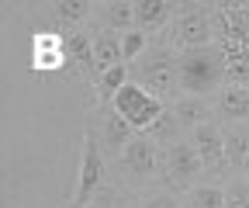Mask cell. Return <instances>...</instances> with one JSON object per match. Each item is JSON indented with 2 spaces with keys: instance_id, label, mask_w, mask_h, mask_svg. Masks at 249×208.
I'll return each instance as SVG.
<instances>
[{
  "instance_id": "6da1fadb",
  "label": "cell",
  "mask_w": 249,
  "mask_h": 208,
  "mask_svg": "<svg viewBox=\"0 0 249 208\" xmlns=\"http://www.w3.org/2000/svg\"><path fill=\"white\" fill-rule=\"evenodd\" d=\"M177 66H180V91H187V97H204L218 91L225 80V56L218 45L180 52Z\"/></svg>"
},
{
  "instance_id": "7a4b0ae2",
  "label": "cell",
  "mask_w": 249,
  "mask_h": 208,
  "mask_svg": "<svg viewBox=\"0 0 249 208\" xmlns=\"http://www.w3.org/2000/svg\"><path fill=\"white\" fill-rule=\"evenodd\" d=\"M114 111H118L135 132H145V129L156 122V118L166 111V101H160L156 94H149L142 83L128 80V83L118 91V97H114Z\"/></svg>"
},
{
  "instance_id": "3957f363",
  "label": "cell",
  "mask_w": 249,
  "mask_h": 208,
  "mask_svg": "<svg viewBox=\"0 0 249 208\" xmlns=\"http://www.w3.org/2000/svg\"><path fill=\"white\" fill-rule=\"evenodd\" d=\"M101 135L87 132L83 135V153H80V173H76V191H73V208H87L101 194L104 184V153H101Z\"/></svg>"
},
{
  "instance_id": "277c9868",
  "label": "cell",
  "mask_w": 249,
  "mask_h": 208,
  "mask_svg": "<svg viewBox=\"0 0 249 208\" xmlns=\"http://www.w3.org/2000/svg\"><path fill=\"white\" fill-rule=\"evenodd\" d=\"M149 94H156L160 101H166L170 94L180 91V66H177V56L170 49H156L149 56H142V66H139V80Z\"/></svg>"
},
{
  "instance_id": "5b68a950",
  "label": "cell",
  "mask_w": 249,
  "mask_h": 208,
  "mask_svg": "<svg viewBox=\"0 0 249 208\" xmlns=\"http://www.w3.org/2000/svg\"><path fill=\"white\" fill-rule=\"evenodd\" d=\"M201 170H204L201 156H197V150L191 142H173V146H166L163 156H160V173H163L166 188H187V191H191L194 177Z\"/></svg>"
},
{
  "instance_id": "8992f818",
  "label": "cell",
  "mask_w": 249,
  "mask_h": 208,
  "mask_svg": "<svg viewBox=\"0 0 249 208\" xmlns=\"http://www.w3.org/2000/svg\"><path fill=\"white\" fill-rule=\"evenodd\" d=\"M121 167L132 177L135 184H145L149 177L160 170V153H156V142L149 135H135L128 146L121 150Z\"/></svg>"
},
{
  "instance_id": "52a82bcc",
  "label": "cell",
  "mask_w": 249,
  "mask_h": 208,
  "mask_svg": "<svg viewBox=\"0 0 249 208\" xmlns=\"http://www.w3.org/2000/svg\"><path fill=\"white\" fill-rule=\"evenodd\" d=\"M70 63L66 52V38H59L55 32H38L31 38V70L38 73H55Z\"/></svg>"
},
{
  "instance_id": "ba28073f",
  "label": "cell",
  "mask_w": 249,
  "mask_h": 208,
  "mask_svg": "<svg viewBox=\"0 0 249 208\" xmlns=\"http://www.w3.org/2000/svg\"><path fill=\"white\" fill-rule=\"evenodd\" d=\"M177 45H183V52L187 49H204V45H211V38H214V24H211V14L208 11H183L180 14V21H177Z\"/></svg>"
},
{
  "instance_id": "9c48e42d",
  "label": "cell",
  "mask_w": 249,
  "mask_h": 208,
  "mask_svg": "<svg viewBox=\"0 0 249 208\" xmlns=\"http://www.w3.org/2000/svg\"><path fill=\"white\" fill-rule=\"evenodd\" d=\"M191 146L197 150L204 170H218V167L225 163V135H222V129H218V125L208 122V125H201V129H194Z\"/></svg>"
},
{
  "instance_id": "30bf717a",
  "label": "cell",
  "mask_w": 249,
  "mask_h": 208,
  "mask_svg": "<svg viewBox=\"0 0 249 208\" xmlns=\"http://www.w3.org/2000/svg\"><path fill=\"white\" fill-rule=\"evenodd\" d=\"M66 52H70V63L80 70V76H87L93 87H97V80H101L104 73H101V66H97V56H93V42H87V35L73 32V35L66 38Z\"/></svg>"
},
{
  "instance_id": "8fae6325",
  "label": "cell",
  "mask_w": 249,
  "mask_h": 208,
  "mask_svg": "<svg viewBox=\"0 0 249 208\" xmlns=\"http://www.w3.org/2000/svg\"><path fill=\"white\" fill-rule=\"evenodd\" d=\"M132 139H135V129L124 122L118 111H111V114L101 118V142L107 146L111 153H114V150H124V146H128Z\"/></svg>"
},
{
  "instance_id": "7c38bea8",
  "label": "cell",
  "mask_w": 249,
  "mask_h": 208,
  "mask_svg": "<svg viewBox=\"0 0 249 208\" xmlns=\"http://www.w3.org/2000/svg\"><path fill=\"white\" fill-rule=\"evenodd\" d=\"M218 111H222L225 118L246 122V118H249V87L225 83V91H218Z\"/></svg>"
},
{
  "instance_id": "4fadbf2b",
  "label": "cell",
  "mask_w": 249,
  "mask_h": 208,
  "mask_svg": "<svg viewBox=\"0 0 249 208\" xmlns=\"http://www.w3.org/2000/svg\"><path fill=\"white\" fill-rule=\"evenodd\" d=\"M93 56H97L101 73L121 66V63H124V56H121V35H114V32H107V28H104V32L93 38ZM124 66H128V63H124Z\"/></svg>"
},
{
  "instance_id": "5bb4252c",
  "label": "cell",
  "mask_w": 249,
  "mask_h": 208,
  "mask_svg": "<svg viewBox=\"0 0 249 208\" xmlns=\"http://www.w3.org/2000/svg\"><path fill=\"white\" fill-rule=\"evenodd\" d=\"M177 4H170V0H142V4H135V28L139 32H149V28H160L170 21Z\"/></svg>"
},
{
  "instance_id": "9a60e30c",
  "label": "cell",
  "mask_w": 249,
  "mask_h": 208,
  "mask_svg": "<svg viewBox=\"0 0 249 208\" xmlns=\"http://www.w3.org/2000/svg\"><path fill=\"white\" fill-rule=\"evenodd\" d=\"M173 114H177V122H180L183 129H201V125H208L211 108H208L204 97H180V101L173 104Z\"/></svg>"
},
{
  "instance_id": "2e32d148",
  "label": "cell",
  "mask_w": 249,
  "mask_h": 208,
  "mask_svg": "<svg viewBox=\"0 0 249 208\" xmlns=\"http://www.w3.org/2000/svg\"><path fill=\"white\" fill-rule=\"evenodd\" d=\"M101 18L107 24V32H132L135 24V4H128V0H114V4H104L101 7Z\"/></svg>"
},
{
  "instance_id": "e0dca14e",
  "label": "cell",
  "mask_w": 249,
  "mask_h": 208,
  "mask_svg": "<svg viewBox=\"0 0 249 208\" xmlns=\"http://www.w3.org/2000/svg\"><path fill=\"white\" fill-rule=\"evenodd\" d=\"M225 205H229V194L218 184H197L183 198V208H225Z\"/></svg>"
},
{
  "instance_id": "ac0fdd59",
  "label": "cell",
  "mask_w": 249,
  "mask_h": 208,
  "mask_svg": "<svg viewBox=\"0 0 249 208\" xmlns=\"http://www.w3.org/2000/svg\"><path fill=\"white\" fill-rule=\"evenodd\" d=\"M180 129H183V125L177 122V114L166 108V111L156 118L149 129H145V135H149L156 146H173V142H180Z\"/></svg>"
},
{
  "instance_id": "d6986e66",
  "label": "cell",
  "mask_w": 249,
  "mask_h": 208,
  "mask_svg": "<svg viewBox=\"0 0 249 208\" xmlns=\"http://www.w3.org/2000/svg\"><path fill=\"white\" fill-rule=\"evenodd\" d=\"M225 160H232V167L246 170V160H249V129L225 132Z\"/></svg>"
},
{
  "instance_id": "ffe728a7",
  "label": "cell",
  "mask_w": 249,
  "mask_h": 208,
  "mask_svg": "<svg viewBox=\"0 0 249 208\" xmlns=\"http://www.w3.org/2000/svg\"><path fill=\"white\" fill-rule=\"evenodd\" d=\"M128 70H132V66H124V63H121V66L107 70V73L97 80V101H101V104H107V101L118 97V91H121L124 83H128Z\"/></svg>"
},
{
  "instance_id": "44dd1931",
  "label": "cell",
  "mask_w": 249,
  "mask_h": 208,
  "mask_svg": "<svg viewBox=\"0 0 249 208\" xmlns=\"http://www.w3.org/2000/svg\"><path fill=\"white\" fill-rule=\"evenodd\" d=\"M52 14H55L59 24H76V21H83L90 14V4L87 0H59V4L52 7Z\"/></svg>"
},
{
  "instance_id": "7402d4cb",
  "label": "cell",
  "mask_w": 249,
  "mask_h": 208,
  "mask_svg": "<svg viewBox=\"0 0 249 208\" xmlns=\"http://www.w3.org/2000/svg\"><path fill=\"white\" fill-rule=\"evenodd\" d=\"M225 80L235 87H249V52L229 56L225 59Z\"/></svg>"
},
{
  "instance_id": "603a6c76",
  "label": "cell",
  "mask_w": 249,
  "mask_h": 208,
  "mask_svg": "<svg viewBox=\"0 0 249 208\" xmlns=\"http://www.w3.org/2000/svg\"><path fill=\"white\" fill-rule=\"evenodd\" d=\"M145 52V35L139 32V28H132L128 35H121V56H124V63L132 66V59H139Z\"/></svg>"
},
{
  "instance_id": "cb8c5ba5",
  "label": "cell",
  "mask_w": 249,
  "mask_h": 208,
  "mask_svg": "<svg viewBox=\"0 0 249 208\" xmlns=\"http://www.w3.org/2000/svg\"><path fill=\"white\" fill-rule=\"evenodd\" d=\"M142 208H183V201H177L170 191H160V194H152Z\"/></svg>"
},
{
  "instance_id": "d4e9b609",
  "label": "cell",
  "mask_w": 249,
  "mask_h": 208,
  "mask_svg": "<svg viewBox=\"0 0 249 208\" xmlns=\"http://www.w3.org/2000/svg\"><path fill=\"white\" fill-rule=\"evenodd\" d=\"M225 208H249V184H235L229 191V205Z\"/></svg>"
},
{
  "instance_id": "484cf974",
  "label": "cell",
  "mask_w": 249,
  "mask_h": 208,
  "mask_svg": "<svg viewBox=\"0 0 249 208\" xmlns=\"http://www.w3.org/2000/svg\"><path fill=\"white\" fill-rule=\"evenodd\" d=\"M87 208H124V201H121V198H118L114 191H101V194L93 198V201H90Z\"/></svg>"
}]
</instances>
